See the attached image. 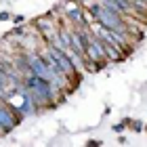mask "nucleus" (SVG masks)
<instances>
[{
    "mask_svg": "<svg viewBox=\"0 0 147 147\" xmlns=\"http://www.w3.org/2000/svg\"><path fill=\"white\" fill-rule=\"evenodd\" d=\"M6 19H11L9 13H0V21H6Z\"/></svg>",
    "mask_w": 147,
    "mask_h": 147,
    "instance_id": "obj_1",
    "label": "nucleus"
},
{
    "mask_svg": "<svg viewBox=\"0 0 147 147\" xmlns=\"http://www.w3.org/2000/svg\"><path fill=\"white\" fill-rule=\"evenodd\" d=\"M13 21H15V23H23V21H25V19H23L21 15H19V17H13Z\"/></svg>",
    "mask_w": 147,
    "mask_h": 147,
    "instance_id": "obj_2",
    "label": "nucleus"
},
{
    "mask_svg": "<svg viewBox=\"0 0 147 147\" xmlns=\"http://www.w3.org/2000/svg\"><path fill=\"white\" fill-rule=\"evenodd\" d=\"M145 132H147V124H145Z\"/></svg>",
    "mask_w": 147,
    "mask_h": 147,
    "instance_id": "obj_3",
    "label": "nucleus"
}]
</instances>
